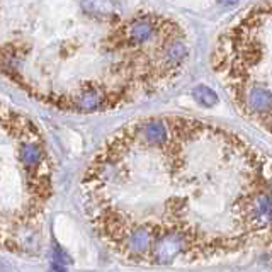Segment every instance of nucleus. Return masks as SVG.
Wrapping results in <instances>:
<instances>
[{"label": "nucleus", "instance_id": "obj_1", "mask_svg": "<svg viewBox=\"0 0 272 272\" xmlns=\"http://www.w3.org/2000/svg\"><path fill=\"white\" fill-rule=\"evenodd\" d=\"M194 97H196V101L202 104V106H206V107H213V106H216V102H218V96L215 94V90H211L207 85H199V87H196L194 88Z\"/></svg>", "mask_w": 272, "mask_h": 272}]
</instances>
